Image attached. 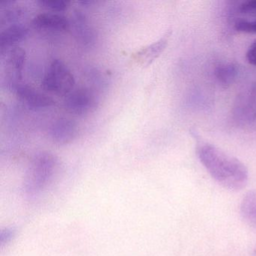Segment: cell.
Listing matches in <instances>:
<instances>
[{
	"label": "cell",
	"instance_id": "obj_1",
	"mask_svg": "<svg viewBox=\"0 0 256 256\" xmlns=\"http://www.w3.org/2000/svg\"><path fill=\"white\" fill-rule=\"evenodd\" d=\"M197 155L212 179L224 188L239 191L246 186L248 169L238 158L202 140H198Z\"/></svg>",
	"mask_w": 256,
	"mask_h": 256
},
{
	"label": "cell",
	"instance_id": "obj_2",
	"mask_svg": "<svg viewBox=\"0 0 256 256\" xmlns=\"http://www.w3.org/2000/svg\"><path fill=\"white\" fill-rule=\"evenodd\" d=\"M58 168V160L49 152L37 154L32 160L24 181L25 194L34 197L52 182Z\"/></svg>",
	"mask_w": 256,
	"mask_h": 256
},
{
	"label": "cell",
	"instance_id": "obj_3",
	"mask_svg": "<svg viewBox=\"0 0 256 256\" xmlns=\"http://www.w3.org/2000/svg\"><path fill=\"white\" fill-rule=\"evenodd\" d=\"M76 80L70 68L60 60L49 66L42 80V88L46 92L58 96H68L74 89Z\"/></svg>",
	"mask_w": 256,
	"mask_h": 256
},
{
	"label": "cell",
	"instance_id": "obj_4",
	"mask_svg": "<svg viewBox=\"0 0 256 256\" xmlns=\"http://www.w3.org/2000/svg\"><path fill=\"white\" fill-rule=\"evenodd\" d=\"M26 61V52L22 48L14 47L6 52L2 66V80L10 90L14 92L22 84V71Z\"/></svg>",
	"mask_w": 256,
	"mask_h": 256
},
{
	"label": "cell",
	"instance_id": "obj_5",
	"mask_svg": "<svg viewBox=\"0 0 256 256\" xmlns=\"http://www.w3.org/2000/svg\"><path fill=\"white\" fill-rule=\"evenodd\" d=\"M96 97L88 89L72 91L66 96L65 107L68 112L76 115H84L96 107Z\"/></svg>",
	"mask_w": 256,
	"mask_h": 256
},
{
	"label": "cell",
	"instance_id": "obj_6",
	"mask_svg": "<svg viewBox=\"0 0 256 256\" xmlns=\"http://www.w3.org/2000/svg\"><path fill=\"white\" fill-rule=\"evenodd\" d=\"M70 28L78 42L84 46H92L96 42V35L82 12L76 10L72 16Z\"/></svg>",
	"mask_w": 256,
	"mask_h": 256
},
{
	"label": "cell",
	"instance_id": "obj_7",
	"mask_svg": "<svg viewBox=\"0 0 256 256\" xmlns=\"http://www.w3.org/2000/svg\"><path fill=\"white\" fill-rule=\"evenodd\" d=\"M77 124L70 119L60 118L53 122L49 128L50 139L58 144H70L77 137Z\"/></svg>",
	"mask_w": 256,
	"mask_h": 256
},
{
	"label": "cell",
	"instance_id": "obj_8",
	"mask_svg": "<svg viewBox=\"0 0 256 256\" xmlns=\"http://www.w3.org/2000/svg\"><path fill=\"white\" fill-rule=\"evenodd\" d=\"M172 30H168L158 41L138 50L133 55L134 60L144 66L150 65L166 50L172 36Z\"/></svg>",
	"mask_w": 256,
	"mask_h": 256
},
{
	"label": "cell",
	"instance_id": "obj_9",
	"mask_svg": "<svg viewBox=\"0 0 256 256\" xmlns=\"http://www.w3.org/2000/svg\"><path fill=\"white\" fill-rule=\"evenodd\" d=\"M14 92L24 102L32 108H46L55 104V102L48 96L36 90L28 85L22 84L18 86Z\"/></svg>",
	"mask_w": 256,
	"mask_h": 256
},
{
	"label": "cell",
	"instance_id": "obj_10",
	"mask_svg": "<svg viewBox=\"0 0 256 256\" xmlns=\"http://www.w3.org/2000/svg\"><path fill=\"white\" fill-rule=\"evenodd\" d=\"M29 30L24 25L17 24L11 25L2 31L0 34V50L1 54L7 52L16 47V44L20 42L28 36Z\"/></svg>",
	"mask_w": 256,
	"mask_h": 256
},
{
	"label": "cell",
	"instance_id": "obj_11",
	"mask_svg": "<svg viewBox=\"0 0 256 256\" xmlns=\"http://www.w3.org/2000/svg\"><path fill=\"white\" fill-rule=\"evenodd\" d=\"M32 26L40 30H67L70 28V22L65 16L61 14L43 13L34 19Z\"/></svg>",
	"mask_w": 256,
	"mask_h": 256
},
{
	"label": "cell",
	"instance_id": "obj_12",
	"mask_svg": "<svg viewBox=\"0 0 256 256\" xmlns=\"http://www.w3.org/2000/svg\"><path fill=\"white\" fill-rule=\"evenodd\" d=\"M240 212L244 222L256 230V190L248 191L242 198Z\"/></svg>",
	"mask_w": 256,
	"mask_h": 256
},
{
	"label": "cell",
	"instance_id": "obj_13",
	"mask_svg": "<svg viewBox=\"0 0 256 256\" xmlns=\"http://www.w3.org/2000/svg\"><path fill=\"white\" fill-rule=\"evenodd\" d=\"M238 67L235 64H222L216 67L214 74L218 83L222 85H230L236 80L238 76Z\"/></svg>",
	"mask_w": 256,
	"mask_h": 256
},
{
	"label": "cell",
	"instance_id": "obj_14",
	"mask_svg": "<svg viewBox=\"0 0 256 256\" xmlns=\"http://www.w3.org/2000/svg\"><path fill=\"white\" fill-rule=\"evenodd\" d=\"M26 14V10L22 7H10L1 14L0 23L1 24H17V22Z\"/></svg>",
	"mask_w": 256,
	"mask_h": 256
},
{
	"label": "cell",
	"instance_id": "obj_15",
	"mask_svg": "<svg viewBox=\"0 0 256 256\" xmlns=\"http://www.w3.org/2000/svg\"><path fill=\"white\" fill-rule=\"evenodd\" d=\"M38 2L43 8L54 12L65 11L70 6V2L64 0H40Z\"/></svg>",
	"mask_w": 256,
	"mask_h": 256
},
{
	"label": "cell",
	"instance_id": "obj_16",
	"mask_svg": "<svg viewBox=\"0 0 256 256\" xmlns=\"http://www.w3.org/2000/svg\"><path fill=\"white\" fill-rule=\"evenodd\" d=\"M234 28L236 31L244 34H256V20H240L235 23Z\"/></svg>",
	"mask_w": 256,
	"mask_h": 256
},
{
	"label": "cell",
	"instance_id": "obj_17",
	"mask_svg": "<svg viewBox=\"0 0 256 256\" xmlns=\"http://www.w3.org/2000/svg\"><path fill=\"white\" fill-rule=\"evenodd\" d=\"M241 13L256 16V0H248L242 2L239 8Z\"/></svg>",
	"mask_w": 256,
	"mask_h": 256
},
{
	"label": "cell",
	"instance_id": "obj_18",
	"mask_svg": "<svg viewBox=\"0 0 256 256\" xmlns=\"http://www.w3.org/2000/svg\"><path fill=\"white\" fill-rule=\"evenodd\" d=\"M246 58L248 64L256 66V40H254L252 44L248 47Z\"/></svg>",
	"mask_w": 256,
	"mask_h": 256
},
{
	"label": "cell",
	"instance_id": "obj_19",
	"mask_svg": "<svg viewBox=\"0 0 256 256\" xmlns=\"http://www.w3.org/2000/svg\"><path fill=\"white\" fill-rule=\"evenodd\" d=\"M253 256H256V246L254 247V251H253Z\"/></svg>",
	"mask_w": 256,
	"mask_h": 256
}]
</instances>
